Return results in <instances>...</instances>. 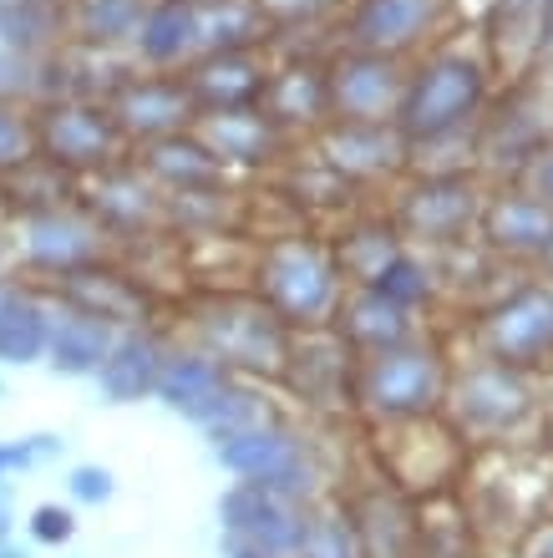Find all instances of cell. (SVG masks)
Segmentation results:
<instances>
[{"label": "cell", "mask_w": 553, "mask_h": 558, "mask_svg": "<svg viewBox=\"0 0 553 558\" xmlns=\"http://www.w3.org/2000/svg\"><path fill=\"white\" fill-rule=\"evenodd\" d=\"M269 57L275 51H204L189 72V92L199 112H239V107L264 102V82H269Z\"/></svg>", "instance_id": "cell-24"}, {"label": "cell", "mask_w": 553, "mask_h": 558, "mask_svg": "<svg viewBox=\"0 0 553 558\" xmlns=\"http://www.w3.org/2000/svg\"><path fill=\"white\" fill-rule=\"evenodd\" d=\"M549 376H553V361H549Z\"/></svg>", "instance_id": "cell-56"}, {"label": "cell", "mask_w": 553, "mask_h": 558, "mask_svg": "<svg viewBox=\"0 0 553 558\" xmlns=\"http://www.w3.org/2000/svg\"><path fill=\"white\" fill-rule=\"evenodd\" d=\"M325 51L330 41H290L275 46L269 57V82H264V112L305 143L330 122V82H325Z\"/></svg>", "instance_id": "cell-14"}, {"label": "cell", "mask_w": 553, "mask_h": 558, "mask_svg": "<svg viewBox=\"0 0 553 558\" xmlns=\"http://www.w3.org/2000/svg\"><path fill=\"white\" fill-rule=\"evenodd\" d=\"M488 178L478 168H407L386 189V214L411 250L447 254L472 244Z\"/></svg>", "instance_id": "cell-5"}, {"label": "cell", "mask_w": 553, "mask_h": 558, "mask_svg": "<svg viewBox=\"0 0 553 558\" xmlns=\"http://www.w3.org/2000/svg\"><path fill=\"white\" fill-rule=\"evenodd\" d=\"M513 183H524L528 193H539L543 204L553 208V128H549V137L539 143V153L524 162V173L513 178Z\"/></svg>", "instance_id": "cell-43"}, {"label": "cell", "mask_w": 553, "mask_h": 558, "mask_svg": "<svg viewBox=\"0 0 553 558\" xmlns=\"http://www.w3.org/2000/svg\"><path fill=\"white\" fill-rule=\"evenodd\" d=\"M5 234H11V259L31 275V284H46V290L112 254V239L87 214L82 198L61 208H41V214L5 219Z\"/></svg>", "instance_id": "cell-9"}, {"label": "cell", "mask_w": 553, "mask_h": 558, "mask_svg": "<svg viewBox=\"0 0 553 558\" xmlns=\"http://www.w3.org/2000/svg\"><path fill=\"white\" fill-rule=\"evenodd\" d=\"M214 462L229 472L233 483H260L269 493H285V498H300V502L321 498L315 441L279 412L214 437Z\"/></svg>", "instance_id": "cell-8"}, {"label": "cell", "mask_w": 553, "mask_h": 558, "mask_svg": "<svg viewBox=\"0 0 553 558\" xmlns=\"http://www.w3.org/2000/svg\"><path fill=\"white\" fill-rule=\"evenodd\" d=\"M132 162L153 178V189L163 198H173V193H208V189H229L233 178L214 153L208 143L193 133H173V137H158V143H143L132 147Z\"/></svg>", "instance_id": "cell-27"}, {"label": "cell", "mask_w": 553, "mask_h": 558, "mask_svg": "<svg viewBox=\"0 0 553 558\" xmlns=\"http://www.w3.org/2000/svg\"><path fill=\"white\" fill-rule=\"evenodd\" d=\"M325 82H330V118L340 122H392L407 61L365 51V46L330 41L325 51Z\"/></svg>", "instance_id": "cell-17"}, {"label": "cell", "mask_w": 553, "mask_h": 558, "mask_svg": "<svg viewBox=\"0 0 553 558\" xmlns=\"http://www.w3.org/2000/svg\"><path fill=\"white\" fill-rule=\"evenodd\" d=\"M11 265V234H5V219H0V275Z\"/></svg>", "instance_id": "cell-51"}, {"label": "cell", "mask_w": 553, "mask_h": 558, "mask_svg": "<svg viewBox=\"0 0 553 558\" xmlns=\"http://www.w3.org/2000/svg\"><path fill=\"white\" fill-rule=\"evenodd\" d=\"M350 381H356V351L335 336L330 325L294 330L279 386H290L300 407H310V412H350Z\"/></svg>", "instance_id": "cell-20"}, {"label": "cell", "mask_w": 553, "mask_h": 558, "mask_svg": "<svg viewBox=\"0 0 553 558\" xmlns=\"http://www.w3.org/2000/svg\"><path fill=\"white\" fill-rule=\"evenodd\" d=\"M15 533V508H11V493H5V483H0V538H11Z\"/></svg>", "instance_id": "cell-46"}, {"label": "cell", "mask_w": 553, "mask_h": 558, "mask_svg": "<svg viewBox=\"0 0 553 558\" xmlns=\"http://www.w3.org/2000/svg\"><path fill=\"white\" fill-rule=\"evenodd\" d=\"M533 269H539L543 279H553V229H549V239H543V250H539V259H533Z\"/></svg>", "instance_id": "cell-47"}, {"label": "cell", "mask_w": 553, "mask_h": 558, "mask_svg": "<svg viewBox=\"0 0 553 558\" xmlns=\"http://www.w3.org/2000/svg\"><path fill=\"white\" fill-rule=\"evenodd\" d=\"M31 538L36 544H72L76 538V513L72 508H61V502H41V508H31Z\"/></svg>", "instance_id": "cell-42"}, {"label": "cell", "mask_w": 553, "mask_h": 558, "mask_svg": "<svg viewBox=\"0 0 553 558\" xmlns=\"http://www.w3.org/2000/svg\"><path fill=\"white\" fill-rule=\"evenodd\" d=\"M147 0H67V46L92 57L128 61Z\"/></svg>", "instance_id": "cell-32"}, {"label": "cell", "mask_w": 553, "mask_h": 558, "mask_svg": "<svg viewBox=\"0 0 553 558\" xmlns=\"http://www.w3.org/2000/svg\"><path fill=\"white\" fill-rule=\"evenodd\" d=\"M249 290L275 310L285 330H321L335 320V305L346 294V275L335 265L325 229L294 223L285 234H264L249 259Z\"/></svg>", "instance_id": "cell-2"}, {"label": "cell", "mask_w": 553, "mask_h": 558, "mask_svg": "<svg viewBox=\"0 0 553 558\" xmlns=\"http://www.w3.org/2000/svg\"><path fill=\"white\" fill-rule=\"evenodd\" d=\"M229 558H269V554H260V548H229Z\"/></svg>", "instance_id": "cell-52"}, {"label": "cell", "mask_w": 553, "mask_h": 558, "mask_svg": "<svg viewBox=\"0 0 553 558\" xmlns=\"http://www.w3.org/2000/svg\"><path fill=\"white\" fill-rule=\"evenodd\" d=\"M549 36H553V0H543L539 5V46L549 41Z\"/></svg>", "instance_id": "cell-48"}, {"label": "cell", "mask_w": 553, "mask_h": 558, "mask_svg": "<svg viewBox=\"0 0 553 558\" xmlns=\"http://www.w3.org/2000/svg\"><path fill=\"white\" fill-rule=\"evenodd\" d=\"M199 137L208 153L229 168V178H275L294 158V137L279 128L264 107H239V112H208L199 118Z\"/></svg>", "instance_id": "cell-19"}, {"label": "cell", "mask_w": 553, "mask_h": 558, "mask_svg": "<svg viewBox=\"0 0 553 558\" xmlns=\"http://www.w3.org/2000/svg\"><path fill=\"white\" fill-rule=\"evenodd\" d=\"M82 198V178L67 168L46 162L41 153L26 158L21 168L0 173V219H21V214H41V208H61Z\"/></svg>", "instance_id": "cell-35"}, {"label": "cell", "mask_w": 553, "mask_h": 558, "mask_svg": "<svg viewBox=\"0 0 553 558\" xmlns=\"http://www.w3.org/2000/svg\"><path fill=\"white\" fill-rule=\"evenodd\" d=\"M365 290H376L381 300H392V305L411 310V315H432L442 305V290H447V269L437 265V254L426 250H396L376 275L365 279Z\"/></svg>", "instance_id": "cell-34"}, {"label": "cell", "mask_w": 553, "mask_h": 558, "mask_svg": "<svg viewBox=\"0 0 553 558\" xmlns=\"http://www.w3.org/2000/svg\"><path fill=\"white\" fill-rule=\"evenodd\" d=\"M325 239H330L335 265H340L346 284H365L396 250H407V239H401L396 219L386 214V204H356L350 214H340L325 229Z\"/></svg>", "instance_id": "cell-29"}, {"label": "cell", "mask_w": 553, "mask_h": 558, "mask_svg": "<svg viewBox=\"0 0 553 558\" xmlns=\"http://www.w3.org/2000/svg\"><path fill=\"white\" fill-rule=\"evenodd\" d=\"M0 483H5V441H0Z\"/></svg>", "instance_id": "cell-53"}, {"label": "cell", "mask_w": 553, "mask_h": 558, "mask_svg": "<svg viewBox=\"0 0 553 558\" xmlns=\"http://www.w3.org/2000/svg\"><path fill=\"white\" fill-rule=\"evenodd\" d=\"M442 416H447L452 432L467 441L524 437V432H533L543 416V376L503 366V361H488V355L452 361Z\"/></svg>", "instance_id": "cell-6"}, {"label": "cell", "mask_w": 553, "mask_h": 558, "mask_svg": "<svg viewBox=\"0 0 553 558\" xmlns=\"http://www.w3.org/2000/svg\"><path fill=\"white\" fill-rule=\"evenodd\" d=\"M0 558H31V548H21L15 538H0Z\"/></svg>", "instance_id": "cell-50"}, {"label": "cell", "mask_w": 553, "mask_h": 558, "mask_svg": "<svg viewBox=\"0 0 553 558\" xmlns=\"http://www.w3.org/2000/svg\"><path fill=\"white\" fill-rule=\"evenodd\" d=\"M208 46V5L199 0H147L128 66L137 72H189Z\"/></svg>", "instance_id": "cell-22"}, {"label": "cell", "mask_w": 553, "mask_h": 558, "mask_svg": "<svg viewBox=\"0 0 553 558\" xmlns=\"http://www.w3.org/2000/svg\"><path fill=\"white\" fill-rule=\"evenodd\" d=\"M457 26H462V0H346L335 41L411 61Z\"/></svg>", "instance_id": "cell-12"}, {"label": "cell", "mask_w": 553, "mask_h": 558, "mask_svg": "<svg viewBox=\"0 0 553 558\" xmlns=\"http://www.w3.org/2000/svg\"><path fill=\"white\" fill-rule=\"evenodd\" d=\"M452 361H457V355L447 351V340H442L432 325H426L422 336L392 345V351L356 355L350 412L371 416L376 426L442 416V407H447Z\"/></svg>", "instance_id": "cell-3"}, {"label": "cell", "mask_w": 553, "mask_h": 558, "mask_svg": "<svg viewBox=\"0 0 553 558\" xmlns=\"http://www.w3.org/2000/svg\"><path fill=\"white\" fill-rule=\"evenodd\" d=\"M528 76L539 82V97L549 102V112H553V36L539 46V51H533V66H528Z\"/></svg>", "instance_id": "cell-44"}, {"label": "cell", "mask_w": 553, "mask_h": 558, "mask_svg": "<svg viewBox=\"0 0 553 558\" xmlns=\"http://www.w3.org/2000/svg\"><path fill=\"white\" fill-rule=\"evenodd\" d=\"M503 66L478 31H447L407 61L392 128L407 143V168H472L478 122L503 87Z\"/></svg>", "instance_id": "cell-1"}, {"label": "cell", "mask_w": 553, "mask_h": 558, "mask_svg": "<svg viewBox=\"0 0 553 558\" xmlns=\"http://www.w3.org/2000/svg\"><path fill=\"white\" fill-rule=\"evenodd\" d=\"M103 102L112 107L128 147L158 143V137H173V133H193L199 118H204L183 72H137V66H122Z\"/></svg>", "instance_id": "cell-13"}, {"label": "cell", "mask_w": 553, "mask_h": 558, "mask_svg": "<svg viewBox=\"0 0 553 558\" xmlns=\"http://www.w3.org/2000/svg\"><path fill=\"white\" fill-rule=\"evenodd\" d=\"M305 508L310 502L269 493L260 483H229L219 498L224 548H260L269 558H294L305 544Z\"/></svg>", "instance_id": "cell-15"}, {"label": "cell", "mask_w": 553, "mask_h": 558, "mask_svg": "<svg viewBox=\"0 0 553 558\" xmlns=\"http://www.w3.org/2000/svg\"><path fill=\"white\" fill-rule=\"evenodd\" d=\"M51 294L67 300V305H82V310H92V315H103L117 330L153 325V305H158V294L143 284V275H137V269H122L112 254L97 259L92 269H82V275L51 284Z\"/></svg>", "instance_id": "cell-23"}, {"label": "cell", "mask_w": 553, "mask_h": 558, "mask_svg": "<svg viewBox=\"0 0 553 558\" xmlns=\"http://www.w3.org/2000/svg\"><path fill=\"white\" fill-rule=\"evenodd\" d=\"M275 26V46L290 41H335V21L346 0H260Z\"/></svg>", "instance_id": "cell-38"}, {"label": "cell", "mask_w": 553, "mask_h": 558, "mask_svg": "<svg viewBox=\"0 0 553 558\" xmlns=\"http://www.w3.org/2000/svg\"><path fill=\"white\" fill-rule=\"evenodd\" d=\"M426 325L432 320H422V315L392 305V300H381L376 290H365V284H346L340 305H335L330 330L346 340L356 355H376V351H392V345H401V340H411V336H422Z\"/></svg>", "instance_id": "cell-28"}, {"label": "cell", "mask_w": 553, "mask_h": 558, "mask_svg": "<svg viewBox=\"0 0 553 558\" xmlns=\"http://www.w3.org/2000/svg\"><path fill=\"white\" fill-rule=\"evenodd\" d=\"M51 330V290L0 275V366H36Z\"/></svg>", "instance_id": "cell-31"}, {"label": "cell", "mask_w": 553, "mask_h": 558, "mask_svg": "<svg viewBox=\"0 0 553 558\" xmlns=\"http://www.w3.org/2000/svg\"><path fill=\"white\" fill-rule=\"evenodd\" d=\"M36 158V107L15 92H0V173Z\"/></svg>", "instance_id": "cell-39"}, {"label": "cell", "mask_w": 553, "mask_h": 558, "mask_svg": "<svg viewBox=\"0 0 553 558\" xmlns=\"http://www.w3.org/2000/svg\"><path fill=\"white\" fill-rule=\"evenodd\" d=\"M82 204H87V214L107 229L112 244L163 234V193L153 189V178L132 162V153L82 183Z\"/></svg>", "instance_id": "cell-21"}, {"label": "cell", "mask_w": 553, "mask_h": 558, "mask_svg": "<svg viewBox=\"0 0 553 558\" xmlns=\"http://www.w3.org/2000/svg\"><path fill=\"white\" fill-rule=\"evenodd\" d=\"M0 397H5V381H0Z\"/></svg>", "instance_id": "cell-55"}, {"label": "cell", "mask_w": 553, "mask_h": 558, "mask_svg": "<svg viewBox=\"0 0 553 558\" xmlns=\"http://www.w3.org/2000/svg\"><path fill=\"white\" fill-rule=\"evenodd\" d=\"M472 355L543 376L553 361V279L539 269H513L472 310Z\"/></svg>", "instance_id": "cell-7"}, {"label": "cell", "mask_w": 553, "mask_h": 558, "mask_svg": "<svg viewBox=\"0 0 553 558\" xmlns=\"http://www.w3.org/2000/svg\"><path fill=\"white\" fill-rule=\"evenodd\" d=\"M524 558H553V523H543V529H533V533H528Z\"/></svg>", "instance_id": "cell-45"}, {"label": "cell", "mask_w": 553, "mask_h": 558, "mask_svg": "<svg viewBox=\"0 0 553 558\" xmlns=\"http://www.w3.org/2000/svg\"><path fill=\"white\" fill-rule=\"evenodd\" d=\"M31 107H36V153L82 183L132 153L103 97H46Z\"/></svg>", "instance_id": "cell-10"}, {"label": "cell", "mask_w": 553, "mask_h": 558, "mask_svg": "<svg viewBox=\"0 0 553 558\" xmlns=\"http://www.w3.org/2000/svg\"><path fill=\"white\" fill-rule=\"evenodd\" d=\"M233 381V371L224 361H214L208 351H199L193 340H168V355H163V371H158V386H153V397L168 407L173 416L183 422H204L208 407L224 397V386Z\"/></svg>", "instance_id": "cell-26"}, {"label": "cell", "mask_w": 553, "mask_h": 558, "mask_svg": "<svg viewBox=\"0 0 553 558\" xmlns=\"http://www.w3.org/2000/svg\"><path fill=\"white\" fill-rule=\"evenodd\" d=\"M168 330L158 320L153 325H128V330H117L112 351L107 361L97 366V391L103 401L112 407H132V401H147L153 397V386H158V371H163V355H168Z\"/></svg>", "instance_id": "cell-25"}, {"label": "cell", "mask_w": 553, "mask_h": 558, "mask_svg": "<svg viewBox=\"0 0 553 558\" xmlns=\"http://www.w3.org/2000/svg\"><path fill=\"white\" fill-rule=\"evenodd\" d=\"M61 452H67V437H57V432H31V437L5 441V477H11V472L46 468V462L61 457Z\"/></svg>", "instance_id": "cell-40"}, {"label": "cell", "mask_w": 553, "mask_h": 558, "mask_svg": "<svg viewBox=\"0 0 553 558\" xmlns=\"http://www.w3.org/2000/svg\"><path fill=\"white\" fill-rule=\"evenodd\" d=\"M539 432H543V441H549V452H553V397L543 401V416H539Z\"/></svg>", "instance_id": "cell-49"}, {"label": "cell", "mask_w": 553, "mask_h": 558, "mask_svg": "<svg viewBox=\"0 0 553 558\" xmlns=\"http://www.w3.org/2000/svg\"><path fill=\"white\" fill-rule=\"evenodd\" d=\"M0 46L21 66H36L67 46V0H0Z\"/></svg>", "instance_id": "cell-33"}, {"label": "cell", "mask_w": 553, "mask_h": 558, "mask_svg": "<svg viewBox=\"0 0 553 558\" xmlns=\"http://www.w3.org/2000/svg\"><path fill=\"white\" fill-rule=\"evenodd\" d=\"M305 147L325 168L346 178L350 189L376 193L392 189L396 178L407 173V143L392 122H340L330 118L315 137H305Z\"/></svg>", "instance_id": "cell-16"}, {"label": "cell", "mask_w": 553, "mask_h": 558, "mask_svg": "<svg viewBox=\"0 0 553 558\" xmlns=\"http://www.w3.org/2000/svg\"><path fill=\"white\" fill-rule=\"evenodd\" d=\"M67 493H72V502L103 508V502H112L117 477H112V468H103V462H76V468L67 472Z\"/></svg>", "instance_id": "cell-41"}, {"label": "cell", "mask_w": 553, "mask_h": 558, "mask_svg": "<svg viewBox=\"0 0 553 558\" xmlns=\"http://www.w3.org/2000/svg\"><path fill=\"white\" fill-rule=\"evenodd\" d=\"M199 5H219V0H199Z\"/></svg>", "instance_id": "cell-54"}, {"label": "cell", "mask_w": 553, "mask_h": 558, "mask_svg": "<svg viewBox=\"0 0 553 558\" xmlns=\"http://www.w3.org/2000/svg\"><path fill=\"white\" fill-rule=\"evenodd\" d=\"M117 340V325L92 315L82 305H67L51 294V330H46V366L57 376H97V366L107 361Z\"/></svg>", "instance_id": "cell-30"}, {"label": "cell", "mask_w": 553, "mask_h": 558, "mask_svg": "<svg viewBox=\"0 0 553 558\" xmlns=\"http://www.w3.org/2000/svg\"><path fill=\"white\" fill-rule=\"evenodd\" d=\"M290 336L285 325L275 320V310L264 305L260 294L249 290H199L189 300V336L199 351H208L214 361L244 376V381H279L285 371V351H290Z\"/></svg>", "instance_id": "cell-4"}, {"label": "cell", "mask_w": 553, "mask_h": 558, "mask_svg": "<svg viewBox=\"0 0 553 558\" xmlns=\"http://www.w3.org/2000/svg\"><path fill=\"white\" fill-rule=\"evenodd\" d=\"M204 51H275V26L260 0H219L208 5Z\"/></svg>", "instance_id": "cell-37"}, {"label": "cell", "mask_w": 553, "mask_h": 558, "mask_svg": "<svg viewBox=\"0 0 553 558\" xmlns=\"http://www.w3.org/2000/svg\"><path fill=\"white\" fill-rule=\"evenodd\" d=\"M294 558H371L361 513L340 498H310L305 508V544Z\"/></svg>", "instance_id": "cell-36"}, {"label": "cell", "mask_w": 553, "mask_h": 558, "mask_svg": "<svg viewBox=\"0 0 553 558\" xmlns=\"http://www.w3.org/2000/svg\"><path fill=\"white\" fill-rule=\"evenodd\" d=\"M549 128H553V112L539 97V82L528 72L503 76V87L493 92V102H488V112L478 122V137H472V168L488 183H508L539 153Z\"/></svg>", "instance_id": "cell-11"}, {"label": "cell", "mask_w": 553, "mask_h": 558, "mask_svg": "<svg viewBox=\"0 0 553 558\" xmlns=\"http://www.w3.org/2000/svg\"><path fill=\"white\" fill-rule=\"evenodd\" d=\"M553 229V208L543 204L539 193H528L524 183H488L478 214V250L503 269H533L543 239Z\"/></svg>", "instance_id": "cell-18"}]
</instances>
